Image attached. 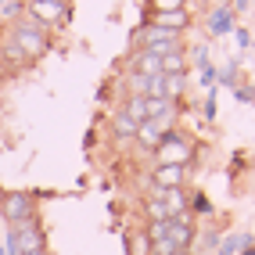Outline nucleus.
I'll use <instances>...</instances> for the list:
<instances>
[{"label": "nucleus", "mask_w": 255, "mask_h": 255, "mask_svg": "<svg viewBox=\"0 0 255 255\" xmlns=\"http://www.w3.org/2000/svg\"><path fill=\"white\" fill-rule=\"evenodd\" d=\"M4 248H7V255H36V252H47V230L40 223V216L22 219V223H11Z\"/></svg>", "instance_id": "obj_1"}, {"label": "nucleus", "mask_w": 255, "mask_h": 255, "mask_svg": "<svg viewBox=\"0 0 255 255\" xmlns=\"http://www.w3.org/2000/svg\"><path fill=\"white\" fill-rule=\"evenodd\" d=\"M155 165H191L194 155H198V144L191 140V133L183 129H169L165 137L155 144Z\"/></svg>", "instance_id": "obj_2"}, {"label": "nucleus", "mask_w": 255, "mask_h": 255, "mask_svg": "<svg viewBox=\"0 0 255 255\" xmlns=\"http://www.w3.org/2000/svg\"><path fill=\"white\" fill-rule=\"evenodd\" d=\"M133 50H147V54H155V58H165L169 50H183V40H180V32H173V29L144 22L137 32H133Z\"/></svg>", "instance_id": "obj_3"}, {"label": "nucleus", "mask_w": 255, "mask_h": 255, "mask_svg": "<svg viewBox=\"0 0 255 255\" xmlns=\"http://www.w3.org/2000/svg\"><path fill=\"white\" fill-rule=\"evenodd\" d=\"M7 32H11V40L22 47V54H25L29 61H40L47 50H50V32H47V29H40L32 18H25V14H22V18L14 22Z\"/></svg>", "instance_id": "obj_4"}, {"label": "nucleus", "mask_w": 255, "mask_h": 255, "mask_svg": "<svg viewBox=\"0 0 255 255\" xmlns=\"http://www.w3.org/2000/svg\"><path fill=\"white\" fill-rule=\"evenodd\" d=\"M25 18H32L40 29H65L72 22V7L65 4H47V0H29L25 4Z\"/></svg>", "instance_id": "obj_5"}, {"label": "nucleus", "mask_w": 255, "mask_h": 255, "mask_svg": "<svg viewBox=\"0 0 255 255\" xmlns=\"http://www.w3.org/2000/svg\"><path fill=\"white\" fill-rule=\"evenodd\" d=\"M36 194L32 191H4V201H0V216H4V223H22V219H32L40 216L36 212Z\"/></svg>", "instance_id": "obj_6"}, {"label": "nucleus", "mask_w": 255, "mask_h": 255, "mask_svg": "<svg viewBox=\"0 0 255 255\" xmlns=\"http://www.w3.org/2000/svg\"><path fill=\"white\" fill-rule=\"evenodd\" d=\"M194 237H198V223H194V216H191V212H183V216H173V219H169V241H173L180 252H191Z\"/></svg>", "instance_id": "obj_7"}, {"label": "nucleus", "mask_w": 255, "mask_h": 255, "mask_svg": "<svg viewBox=\"0 0 255 255\" xmlns=\"http://www.w3.org/2000/svg\"><path fill=\"white\" fill-rule=\"evenodd\" d=\"M187 183V165H155L151 169V187L155 191H176Z\"/></svg>", "instance_id": "obj_8"}, {"label": "nucleus", "mask_w": 255, "mask_h": 255, "mask_svg": "<svg viewBox=\"0 0 255 255\" xmlns=\"http://www.w3.org/2000/svg\"><path fill=\"white\" fill-rule=\"evenodd\" d=\"M0 58H4L7 72H14V69H25V65H32V61L22 54V47L11 40V32H4V36H0Z\"/></svg>", "instance_id": "obj_9"}, {"label": "nucleus", "mask_w": 255, "mask_h": 255, "mask_svg": "<svg viewBox=\"0 0 255 255\" xmlns=\"http://www.w3.org/2000/svg\"><path fill=\"white\" fill-rule=\"evenodd\" d=\"M147 25H162V29H173V32H183L187 25H191V18H187V11H151L147 14Z\"/></svg>", "instance_id": "obj_10"}, {"label": "nucleus", "mask_w": 255, "mask_h": 255, "mask_svg": "<svg viewBox=\"0 0 255 255\" xmlns=\"http://www.w3.org/2000/svg\"><path fill=\"white\" fill-rule=\"evenodd\" d=\"M123 241H126V255H151V237L144 227H129Z\"/></svg>", "instance_id": "obj_11"}, {"label": "nucleus", "mask_w": 255, "mask_h": 255, "mask_svg": "<svg viewBox=\"0 0 255 255\" xmlns=\"http://www.w3.org/2000/svg\"><path fill=\"white\" fill-rule=\"evenodd\" d=\"M137 123H133V119H126L123 112H112V137H119V140H137Z\"/></svg>", "instance_id": "obj_12"}, {"label": "nucleus", "mask_w": 255, "mask_h": 255, "mask_svg": "<svg viewBox=\"0 0 255 255\" xmlns=\"http://www.w3.org/2000/svg\"><path fill=\"white\" fill-rule=\"evenodd\" d=\"M119 112H123L126 119H133V123H147V97H123V105H119Z\"/></svg>", "instance_id": "obj_13"}, {"label": "nucleus", "mask_w": 255, "mask_h": 255, "mask_svg": "<svg viewBox=\"0 0 255 255\" xmlns=\"http://www.w3.org/2000/svg\"><path fill=\"white\" fill-rule=\"evenodd\" d=\"M162 76H187V54L183 50H169L162 58Z\"/></svg>", "instance_id": "obj_14"}, {"label": "nucleus", "mask_w": 255, "mask_h": 255, "mask_svg": "<svg viewBox=\"0 0 255 255\" xmlns=\"http://www.w3.org/2000/svg\"><path fill=\"white\" fill-rule=\"evenodd\" d=\"M147 79H151V76L126 72V79H123V90H126V97H147Z\"/></svg>", "instance_id": "obj_15"}, {"label": "nucleus", "mask_w": 255, "mask_h": 255, "mask_svg": "<svg viewBox=\"0 0 255 255\" xmlns=\"http://www.w3.org/2000/svg\"><path fill=\"white\" fill-rule=\"evenodd\" d=\"M245 241H248V234H234V237H227V241L216 245V255H237Z\"/></svg>", "instance_id": "obj_16"}, {"label": "nucleus", "mask_w": 255, "mask_h": 255, "mask_svg": "<svg viewBox=\"0 0 255 255\" xmlns=\"http://www.w3.org/2000/svg\"><path fill=\"white\" fill-rule=\"evenodd\" d=\"M151 4V11H187V0H147Z\"/></svg>", "instance_id": "obj_17"}, {"label": "nucleus", "mask_w": 255, "mask_h": 255, "mask_svg": "<svg viewBox=\"0 0 255 255\" xmlns=\"http://www.w3.org/2000/svg\"><path fill=\"white\" fill-rule=\"evenodd\" d=\"M230 18H234V14H230L227 7H219V11L212 14V32H227V29H230Z\"/></svg>", "instance_id": "obj_18"}, {"label": "nucleus", "mask_w": 255, "mask_h": 255, "mask_svg": "<svg viewBox=\"0 0 255 255\" xmlns=\"http://www.w3.org/2000/svg\"><path fill=\"white\" fill-rule=\"evenodd\" d=\"M252 97H255L252 87H241V90H237V101H252Z\"/></svg>", "instance_id": "obj_19"}, {"label": "nucleus", "mask_w": 255, "mask_h": 255, "mask_svg": "<svg viewBox=\"0 0 255 255\" xmlns=\"http://www.w3.org/2000/svg\"><path fill=\"white\" fill-rule=\"evenodd\" d=\"M241 255H255V241H252V237H248V241L241 245Z\"/></svg>", "instance_id": "obj_20"}, {"label": "nucleus", "mask_w": 255, "mask_h": 255, "mask_svg": "<svg viewBox=\"0 0 255 255\" xmlns=\"http://www.w3.org/2000/svg\"><path fill=\"white\" fill-rule=\"evenodd\" d=\"M0 79H7V65H4V58H0Z\"/></svg>", "instance_id": "obj_21"}, {"label": "nucleus", "mask_w": 255, "mask_h": 255, "mask_svg": "<svg viewBox=\"0 0 255 255\" xmlns=\"http://www.w3.org/2000/svg\"><path fill=\"white\" fill-rule=\"evenodd\" d=\"M47 4H65V7H72V0H47Z\"/></svg>", "instance_id": "obj_22"}, {"label": "nucleus", "mask_w": 255, "mask_h": 255, "mask_svg": "<svg viewBox=\"0 0 255 255\" xmlns=\"http://www.w3.org/2000/svg\"><path fill=\"white\" fill-rule=\"evenodd\" d=\"M237 7H248V0H237Z\"/></svg>", "instance_id": "obj_23"}, {"label": "nucleus", "mask_w": 255, "mask_h": 255, "mask_svg": "<svg viewBox=\"0 0 255 255\" xmlns=\"http://www.w3.org/2000/svg\"><path fill=\"white\" fill-rule=\"evenodd\" d=\"M173 255H194V252H173Z\"/></svg>", "instance_id": "obj_24"}, {"label": "nucleus", "mask_w": 255, "mask_h": 255, "mask_svg": "<svg viewBox=\"0 0 255 255\" xmlns=\"http://www.w3.org/2000/svg\"><path fill=\"white\" fill-rule=\"evenodd\" d=\"M0 201H4V187H0Z\"/></svg>", "instance_id": "obj_25"}]
</instances>
